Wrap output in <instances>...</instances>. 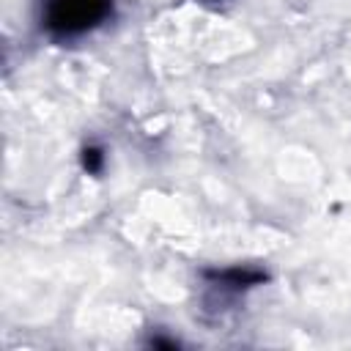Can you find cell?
Wrapping results in <instances>:
<instances>
[{"label":"cell","instance_id":"1","mask_svg":"<svg viewBox=\"0 0 351 351\" xmlns=\"http://www.w3.org/2000/svg\"><path fill=\"white\" fill-rule=\"evenodd\" d=\"M112 14V0H49L44 8V27L55 36H82L99 27Z\"/></svg>","mask_w":351,"mask_h":351},{"label":"cell","instance_id":"2","mask_svg":"<svg viewBox=\"0 0 351 351\" xmlns=\"http://www.w3.org/2000/svg\"><path fill=\"white\" fill-rule=\"evenodd\" d=\"M101 165H104V154L99 151V148H85L82 151V167L88 170V173H101Z\"/></svg>","mask_w":351,"mask_h":351}]
</instances>
